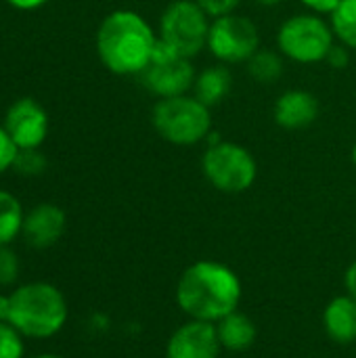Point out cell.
I'll return each instance as SVG.
<instances>
[{
  "instance_id": "28",
  "label": "cell",
  "mask_w": 356,
  "mask_h": 358,
  "mask_svg": "<svg viewBox=\"0 0 356 358\" xmlns=\"http://www.w3.org/2000/svg\"><path fill=\"white\" fill-rule=\"evenodd\" d=\"M346 292L356 300V260L346 271Z\"/></svg>"
},
{
  "instance_id": "21",
  "label": "cell",
  "mask_w": 356,
  "mask_h": 358,
  "mask_svg": "<svg viewBox=\"0 0 356 358\" xmlns=\"http://www.w3.org/2000/svg\"><path fill=\"white\" fill-rule=\"evenodd\" d=\"M21 262L10 245H0V287H10L19 281Z\"/></svg>"
},
{
  "instance_id": "7",
  "label": "cell",
  "mask_w": 356,
  "mask_h": 358,
  "mask_svg": "<svg viewBox=\"0 0 356 358\" xmlns=\"http://www.w3.org/2000/svg\"><path fill=\"white\" fill-rule=\"evenodd\" d=\"M277 46L296 63H319L334 46V29L317 15H294L279 27Z\"/></svg>"
},
{
  "instance_id": "2",
  "label": "cell",
  "mask_w": 356,
  "mask_h": 358,
  "mask_svg": "<svg viewBox=\"0 0 356 358\" xmlns=\"http://www.w3.org/2000/svg\"><path fill=\"white\" fill-rule=\"evenodd\" d=\"M157 44L159 38L151 25L138 13L126 8L109 13L97 31V52L103 65L118 76L141 73Z\"/></svg>"
},
{
  "instance_id": "15",
  "label": "cell",
  "mask_w": 356,
  "mask_h": 358,
  "mask_svg": "<svg viewBox=\"0 0 356 358\" xmlns=\"http://www.w3.org/2000/svg\"><path fill=\"white\" fill-rule=\"evenodd\" d=\"M216 331H218L220 346L231 350V352H243V350L252 348V344L256 342L254 321L239 310L220 319L216 323Z\"/></svg>"
},
{
  "instance_id": "31",
  "label": "cell",
  "mask_w": 356,
  "mask_h": 358,
  "mask_svg": "<svg viewBox=\"0 0 356 358\" xmlns=\"http://www.w3.org/2000/svg\"><path fill=\"white\" fill-rule=\"evenodd\" d=\"M29 358H63V357H59V355H52V352H44V355H36V357H29Z\"/></svg>"
},
{
  "instance_id": "20",
  "label": "cell",
  "mask_w": 356,
  "mask_h": 358,
  "mask_svg": "<svg viewBox=\"0 0 356 358\" xmlns=\"http://www.w3.org/2000/svg\"><path fill=\"white\" fill-rule=\"evenodd\" d=\"M23 334L8 321L0 323V358H25Z\"/></svg>"
},
{
  "instance_id": "17",
  "label": "cell",
  "mask_w": 356,
  "mask_h": 358,
  "mask_svg": "<svg viewBox=\"0 0 356 358\" xmlns=\"http://www.w3.org/2000/svg\"><path fill=\"white\" fill-rule=\"evenodd\" d=\"M25 212L19 203V199L0 189V245H10L23 229Z\"/></svg>"
},
{
  "instance_id": "1",
  "label": "cell",
  "mask_w": 356,
  "mask_h": 358,
  "mask_svg": "<svg viewBox=\"0 0 356 358\" xmlns=\"http://www.w3.org/2000/svg\"><path fill=\"white\" fill-rule=\"evenodd\" d=\"M241 302V281L233 268L216 260H197L176 283V304L193 321L218 323Z\"/></svg>"
},
{
  "instance_id": "23",
  "label": "cell",
  "mask_w": 356,
  "mask_h": 358,
  "mask_svg": "<svg viewBox=\"0 0 356 358\" xmlns=\"http://www.w3.org/2000/svg\"><path fill=\"white\" fill-rule=\"evenodd\" d=\"M17 153H19L17 145H15L13 138L8 136L6 128L0 126V174L6 172L8 168H13V164H15V159H17Z\"/></svg>"
},
{
  "instance_id": "6",
  "label": "cell",
  "mask_w": 356,
  "mask_h": 358,
  "mask_svg": "<svg viewBox=\"0 0 356 358\" xmlns=\"http://www.w3.org/2000/svg\"><path fill=\"white\" fill-rule=\"evenodd\" d=\"M208 13L195 0H174L159 21V40L183 57L193 59L208 46Z\"/></svg>"
},
{
  "instance_id": "12",
  "label": "cell",
  "mask_w": 356,
  "mask_h": 358,
  "mask_svg": "<svg viewBox=\"0 0 356 358\" xmlns=\"http://www.w3.org/2000/svg\"><path fill=\"white\" fill-rule=\"evenodd\" d=\"M65 227H67V216L59 206L38 203L25 214L21 235L31 248L46 250L52 248L63 237Z\"/></svg>"
},
{
  "instance_id": "9",
  "label": "cell",
  "mask_w": 356,
  "mask_h": 358,
  "mask_svg": "<svg viewBox=\"0 0 356 358\" xmlns=\"http://www.w3.org/2000/svg\"><path fill=\"white\" fill-rule=\"evenodd\" d=\"M143 86L157 94L159 99L180 96L187 94L189 88L195 84V69L189 57L178 55L176 50L168 48L162 40L149 61V65L138 73Z\"/></svg>"
},
{
  "instance_id": "29",
  "label": "cell",
  "mask_w": 356,
  "mask_h": 358,
  "mask_svg": "<svg viewBox=\"0 0 356 358\" xmlns=\"http://www.w3.org/2000/svg\"><path fill=\"white\" fill-rule=\"evenodd\" d=\"M8 308H10V298L0 294V323L8 321Z\"/></svg>"
},
{
  "instance_id": "27",
  "label": "cell",
  "mask_w": 356,
  "mask_h": 358,
  "mask_svg": "<svg viewBox=\"0 0 356 358\" xmlns=\"http://www.w3.org/2000/svg\"><path fill=\"white\" fill-rule=\"evenodd\" d=\"M10 6H15V8H21V10H34V8H38V6H42L44 2H48V0H6Z\"/></svg>"
},
{
  "instance_id": "8",
  "label": "cell",
  "mask_w": 356,
  "mask_h": 358,
  "mask_svg": "<svg viewBox=\"0 0 356 358\" xmlns=\"http://www.w3.org/2000/svg\"><path fill=\"white\" fill-rule=\"evenodd\" d=\"M260 46L258 27L243 15H222L210 23L208 48L222 63H248Z\"/></svg>"
},
{
  "instance_id": "14",
  "label": "cell",
  "mask_w": 356,
  "mask_h": 358,
  "mask_svg": "<svg viewBox=\"0 0 356 358\" xmlns=\"http://www.w3.org/2000/svg\"><path fill=\"white\" fill-rule=\"evenodd\" d=\"M323 327L336 344L356 342V300L353 296L334 298L323 310Z\"/></svg>"
},
{
  "instance_id": "3",
  "label": "cell",
  "mask_w": 356,
  "mask_h": 358,
  "mask_svg": "<svg viewBox=\"0 0 356 358\" xmlns=\"http://www.w3.org/2000/svg\"><path fill=\"white\" fill-rule=\"evenodd\" d=\"M8 323L27 340L55 338L69 319V306L63 292L46 281H29L10 294Z\"/></svg>"
},
{
  "instance_id": "11",
  "label": "cell",
  "mask_w": 356,
  "mask_h": 358,
  "mask_svg": "<svg viewBox=\"0 0 356 358\" xmlns=\"http://www.w3.org/2000/svg\"><path fill=\"white\" fill-rule=\"evenodd\" d=\"M220 350L216 323L191 319L170 336L166 358H218Z\"/></svg>"
},
{
  "instance_id": "22",
  "label": "cell",
  "mask_w": 356,
  "mask_h": 358,
  "mask_svg": "<svg viewBox=\"0 0 356 358\" xmlns=\"http://www.w3.org/2000/svg\"><path fill=\"white\" fill-rule=\"evenodd\" d=\"M46 166V159L38 153V149H21L17 153V159L13 164V168L21 174H27V176H36L44 170Z\"/></svg>"
},
{
  "instance_id": "10",
  "label": "cell",
  "mask_w": 356,
  "mask_h": 358,
  "mask_svg": "<svg viewBox=\"0 0 356 358\" xmlns=\"http://www.w3.org/2000/svg\"><path fill=\"white\" fill-rule=\"evenodd\" d=\"M2 126L6 128L8 136L13 138L19 151L38 149L48 132V115L38 101L25 96L8 107Z\"/></svg>"
},
{
  "instance_id": "5",
  "label": "cell",
  "mask_w": 356,
  "mask_h": 358,
  "mask_svg": "<svg viewBox=\"0 0 356 358\" xmlns=\"http://www.w3.org/2000/svg\"><path fill=\"white\" fill-rule=\"evenodd\" d=\"M201 168L210 185L222 193L248 191L258 174L254 155L245 147L229 141L212 143L204 153Z\"/></svg>"
},
{
  "instance_id": "25",
  "label": "cell",
  "mask_w": 356,
  "mask_h": 358,
  "mask_svg": "<svg viewBox=\"0 0 356 358\" xmlns=\"http://www.w3.org/2000/svg\"><path fill=\"white\" fill-rule=\"evenodd\" d=\"M332 67H336V69H344L346 65H348V61H350V55H348V46H332V50H329V55H327V59H325Z\"/></svg>"
},
{
  "instance_id": "19",
  "label": "cell",
  "mask_w": 356,
  "mask_h": 358,
  "mask_svg": "<svg viewBox=\"0 0 356 358\" xmlns=\"http://www.w3.org/2000/svg\"><path fill=\"white\" fill-rule=\"evenodd\" d=\"M248 73L260 84L277 82L283 73V61L273 50H258L248 61Z\"/></svg>"
},
{
  "instance_id": "30",
  "label": "cell",
  "mask_w": 356,
  "mask_h": 358,
  "mask_svg": "<svg viewBox=\"0 0 356 358\" xmlns=\"http://www.w3.org/2000/svg\"><path fill=\"white\" fill-rule=\"evenodd\" d=\"M256 2H260V4H264V6H273V4H281L283 0H256Z\"/></svg>"
},
{
  "instance_id": "32",
  "label": "cell",
  "mask_w": 356,
  "mask_h": 358,
  "mask_svg": "<svg viewBox=\"0 0 356 358\" xmlns=\"http://www.w3.org/2000/svg\"><path fill=\"white\" fill-rule=\"evenodd\" d=\"M353 162H355V166H356V143H355V147H353Z\"/></svg>"
},
{
  "instance_id": "16",
  "label": "cell",
  "mask_w": 356,
  "mask_h": 358,
  "mask_svg": "<svg viewBox=\"0 0 356 358\" xmlns=\"http://www.w3.org/2000/svg\"><path fill=\"white\" fill-rule=\"evenodd\" d=\"M231 71L227 67H220V65H214V67H208L206 71H201L197 78H195V96L212 107V105H218L231 90Z\"/></svg>"
},
{
  "instance_id": "24",
  "label": "cell",
  "mask_w": 356,
  "mask_h": 358,
  "mask_svg": "<svg viewBox=\"0 0 356 358\" xmlns=\"http://www.w3.org/2000/svg\"><path fill=\"white\" fill-rule=\"evenodd\" d=\"M208 15L212 17H222V15H229L237 8V4L241 0H195Z\"/></svg>"
},
{
  "instance_id": "26",
  "label": "cell",
  "mask_w": 356,
  "mask_h": 358,
  "mask_svg": "<svg viewBox=\"0 0 356 358\" xmlns=\"http://www.w3.org/2000/svg\"><path fill=\"white\" fill-rule=\"evenodd\" d=\"M304 6H308L311 10H315V13H323V15H332L336 8H338V4L342 2V0H300Z\"/></svg>"
},
{
  "instance_id": "18",
  "label": "cell",
  "mask_w": 356,
  "mask_h": 358,
  "mask_svg": "<svg viewBox=\"0 0 356 358\" xmlns=\"http://www.w3.org/2000/svg\"><path fill=\"white\" fill-rule=\"evenodd\" d=\"M332 29L344 46L356 50V0H342L338 4L332 13Z\"/></svg>"
},
{
  "instance_id": "4",
  "label": "cell",
  "mask_w": 356,
  "mask_h": 358,
  "mask_svg": "<svg viewBox=\"0 0 356 358\" xmlns=\"http://www.w3.org/2000/svg\"><path fill=\"white\" fill-rule=\"evenodd\" d=\"M151 122L155 132L172 145H197L212 128L210 107L197 96H170L159 99L153 107Z\"/></svg>"
},
{
  "instance_id": "13",
  "label": "cell",
  "mask_w": 356,
  "mask_h": 358,
  "mask_svg": "<svg viewBox=\"0 0 356 358\" xmlns=\"http://www.w3.org/2000/svg\"><path fill=\"white\" fill-rule=\"evenodd\" d=\"M319 99L308 90H287L283 92L275 107L273 117L277 126L285 130H300L308 128L319 117Z\"/></svg>"
}]
</instances>
